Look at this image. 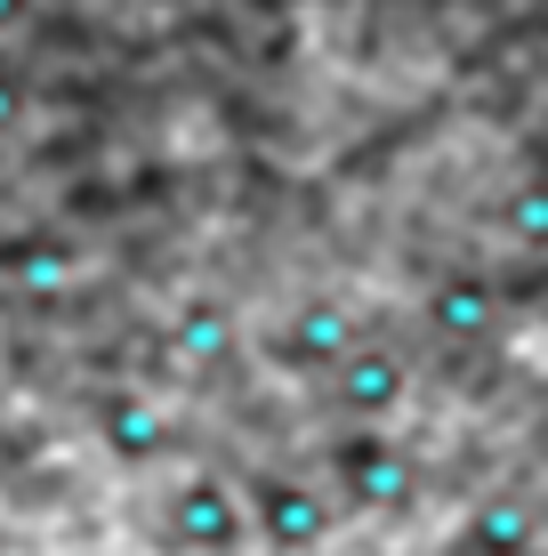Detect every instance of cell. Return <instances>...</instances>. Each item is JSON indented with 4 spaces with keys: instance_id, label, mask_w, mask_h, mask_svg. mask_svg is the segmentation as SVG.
I'll list each match as a JSON object with an SVG mask.
<instances>
[{
    "instance_id": "cell-1",
    "label": "cell",
    "mask_w": 548,
    "mask_h": 556,
    "mask_svg": "<svg viewBox=\"0 0 548 556\" xmlns=\"http://www.w3.org/2000/svg\"><path fill=\"white\" fill-rule=\"evenodd\" d=\"M242 516H251V541H267L275 556H307V548L331 532L323 484H307V476H282V468H258L251 484H242Z\"/></svg>"
},
{
    "instance_id": "cell-2",
    "label": "cell",
    "mask_w": 548,
    "mask_h": 556,
    "mask_svg": "<svg viewBox=\"0 0 548 556\" xmlns=\"http://www.w3.org/2000/svg\"><path fill=\"white\" fill-rule=\"evenodd\" d=\"M162 525H169V541H178V548H194V556H226V548H242V541H251L242 492L226 484V476H186V484L169 492Z\"/></svg>"
},
{
    "instance_id": "cell-3",
    "label": "cell",
    "mask_w": 548,
    "mask_h": 556,
    "mask_svg": "<svg viewBox=\"0 0 548 556\" xmlns=\"http://www.w3.org/2000/svg\"><path fill=\"white\" fill-rule=\"evenodd\" d=\"M16 105H25V81H16V65H9V56H0V122H9Z\"/></svg>"
},
{
    "instance_id": "cell-4",
    "label": "cell",
    "mask_w": 548,
    "mask_h": 556,
    "mask_svg": "<svg viewBox=\"0 0 548 556\" xmlns=\"http://www.w3.org/2000/svg\"><path fill=\"white\" fill-rule=\"evenodd\" d=\"M25 9H33V0H0V33H16V25H25Z\"/></svg>"
}]
</instances>
